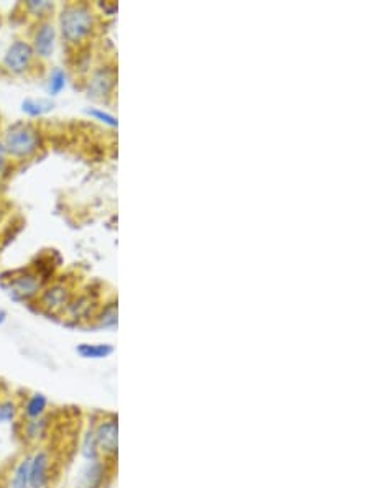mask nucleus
Listing matches in <instances>:
<instances>
[{"mask_svg": "<svg viewBox=\"0 0 370 488\" xmlns=\"http://www.w3.org/2000/svg\"><path fill=\"white\" fill-rule=\"evenodd\" d=\"M35 53L32 45L25 40H15L4 56V66L10 73L23 74L32 68Z\"/></svg>", "mask_w": 370, "mask_h": 488, "instance_id": "0eeeda50", "label": "nucleus"}, {"mask_svg": "<svg viewBox=\"0 0 370 488\" xmlns=\"http://www.w3.org/2000/svg\"><path fill=\"white\" fill-rule=\"evenodd\" d=\"M86 114L91 115V117H94L96 120H99V122H103V124L105 125H109V127H117V119H115L114 115H110L109 112H104V110H100V109H88L86 110Z\"/></svg>", "mask_w": 370, "mask_h": 488, "instance_id": "412c9836", "label": "nucleus"}, {"mask_svg": "<svg viewBox=\"0 0 370 488\" xmlns=\"http://www.w3.org/2000/svg\"><path fill=\"white\" fill-rule=\"evenodd\" d=\"M96 308H98V301H96L93 294H78V296H73V299H71L63 318L69 324H83L96 316Z\"/></svg>", "mask_w": 370, "mask_h": 488, "instance_id": "6e6552de", "label": "nucleus"}, {"mask_svg": "<svg viewBox=\"0 0 370 488\" xmlns=\"http://www.w3.org/2000/svg\"><path fill=\"white\" fill-rule=\"evenodd\" d=\"M28 10H33L35 13L38 15H43L45 12H48V10H53V4L50 2H37V0H32V2L27 4Z\"/></svg>", "mask_w": 370, "mask_h": 488, "instance_id": "4be33fe9", "label": "nucleus"}, {"mask_svg": "<svg viewBox=\"0 0 370 488\" xmlns=\"http://www.w3.org/2000/svg\"><path fill=\"white\" fill-rule=\"evenodd\" d=\"M108 475V460L103 457L98 460L84 462V465L79 469L76 488H104Z\"/></svg>", "mask_w": 370, "mask_h": 488, "instance_id": "1a4fd4ad", "label": "nucleus"}, {"mask_svg": "<svg viewBox=\"0 0 370 488\" xmlns=\"http://www.w3.org/2000/svg\"><path fill=\"white\" fill-rule=\"evenodd\" d=\"M54 457L53 452L38 447L32 452V460H30V488H48L53 477Z\"/></svg>", "mask_w": 370, "mask_h": 488, "instance_id": "423d86ee", "label": "nucleus"}, {"mask_svg": "<svg viewBox=\"0 0 370 488\" xmlns=\"http://www.w3.org/2000/svg\"><path fill=\"white\" fill-rule=\"evenodd\" d=\"M59 30L68 45L83 43L94 30V13L84 4L66 5L59 15Z\"/></svg>", "mask_w": 370, "mask_h": 488, "instance_id": "f257e3e1", "label": "nucleus"}, {"mask_svg": "<svg viewBox=\"0 0 370 488\" xmlns=\"http://www.w3.org/2000/svg\"><path fill=\"white\" fill-rule=\"evenodd\" d=\"M45 273L27 268L10 273V278H2V288L15 303H30L38 298L45 288Z\"/></svg>", "mask_w": 370, "mask_h": 488, "instance_id": "7ed1b4c3", "label": "nucleus"}, {"mask_svg": "<svg viewBox=\"0 0 370 488\" xmlns=\"http://www.w3.org/2000/svg\"><path fill=\"white\" fill-rule=\"evenodd\" d=\"M66 88V73L64 69L62 68H54L52 71V74H50L48 78V84H47V91L50 95H59L63 93V89Z\"/></svg>", "mask_w": 370, "mask_h": 488, "instance_id": "aec40b11", "label": "nucleus"}, {"mask_svg": "<svg viewBox=\"0 0 370 488\" xmlns=\"http://www.w3.org/2000/svg\"><path fill=\"white\" fill-rule=\"evenodd\" d=\"M50 398L45 393L33 391L20 401V419H38L48 414Z\"/></svg>", "mask_w": 370, "mask_h": 488, "instance_id": "f8f14e48", "label": "nucleus"}, {"mask_svg": "<svg viewBox=\"0 0 370 488\" xmlns=\"http://www.w3.org/2000/svg\"><path fill=\"white\" fill-rule=\"evenodd\" d=\"M115 352L114 345L110 344H79L78 347H76V354L79 355L81 359H86V360H103V359H109L110 355Z\"/></svg>", "mask_w": 370, "mask_h": 488, "instance_id": "2eb2a0df", "label": "nucleus"}, {"mask_svg": "<svg viewBox=\"0 0 370 488\" xmlns=\"http://www.w3.org/2000/svg\"><path fill=\"white\" fill-rule=\"evenodd\" d=\"M5 321H7V313H5L4 309H0V325H2Z\"/></svg>", "mask_w": 370, "mask_h": 488, "instance_id": "b1692460", "label": "nucleus"}, {"mask_svg": "<svg viewBox=\"0 0 370 488\" xmlns=\"http://www.w3.org/2000/svg\"><path fill=\"white\" fill-rule=\"evenodd\" d=\"M79 452H81V457H83L86 462L100 459V452H99V447H98V441H96L93 426H89V428L84 431L83 439H81Z\"/></svg>", "mask_w": 370, "mask_h": 488, "instance_id": "f3484780", "label": "nucleus"}, {"mask_svg": "<svg viewBox=\"0 0 370 488\" xmlns=\"http://www.w3.org/2000/svg\"><path fill=\"white\" fill-rule=\"evenodd\" d=\"M7 160H8L7 151H5V146H4L2 141H0V175H2L5 166H7Z\"/></svg>", "mask_w": 370, "mask_h": 488, "instance_id": "5701e85b", "label": "nucleus"}, {"mask_svg": "<svg viewBox=\"0 0 370 488\" xmlns=\"http://www.w3.org/2000/svg\"><path fill=\"white\" fill-rule=\"evenodd\" d=\"M30 45H32L35 56L43 59L52 58L54 45H57V28H54V25L50 22L40 23L37 32L33 33V42Z\"/></svg>", "mask_w": 370, "mask_h": 488, "instance_id": "9b49d317", "label": "nucleus"}, {"mask_svg": "<svg viewBox=\"0 0 370 488\" xmlns=\"http://www.w3.org/2000/svg\"><path fill=\"white\" fill-rule=\"evenodd\" d=\"M96 441L100 452V457L108 462L114 460L119 454V419L115 414H105L98 419L94 426Z\"/></svg>", "mask_w": 370, "mask_h": 488, "instance_id": "39448f33", "label": "nucleus"}, {"mask_svg": "<svg viewBox=\"0 0 370 488\" xmlns=\"http://www.w3.org/2000/svg\"><path fill=\"white\" fill-rule=\"evenodd\" d=\"M53 108L54 104L50 99H25L22 103L23 114L32 117V119L48 114V112L53 110Z\"/></svg>", "mask_w": 370, "mask_h": 488, "instance_id": "6ab92c4d", "label": "nucleus"}, {"mask_svg": "<svg viewBox=\"0 0 370 488\" xmlns=\"http://www.w3.org/2000/svg\"><path fill=\"white\" fill-rule=\"evenodd\" d=\"M96 325L100 329H115L119 323V311H117V303L110 301L104 304V308L99 313H96Z\"/></svg>", "mask_w": 370, "mask_h": 488, "instance_id": "dca6fc26", "label": "nucleus"}, {"mask_svg": "<svg viewBox=\"0 0 370 488\" xmlns=\"http://www.w3.org/2000/svg\"><path fill=\"white\" fill-rule=\"evenodd\" d=\"M73 296V286H71L66 279L64 281L63 279H58V281H53L50 283L48 286H45L35 301H37V306L43 314H48V316L54 318H63V314L66 309H68Z\"/></svg>", "mask_w": 370, "mask_h": 488, "instance_id": "20e7f679", "label": "nucleus"}, {"mask_svg": "<svg viewBox=\"0 0 370 488\" xmlns=\"http://www.w3.org/2000/svg\"><path fill=\"white\" fill-rule=\"evenodd\" d=\"M15 424H17L18 428V434L22 436V439L30 446L42 444L43 441L48 439L50 431H52V423H50L48 414L38 419H18Z\"/></svg>", "mask_w": 370, "mask_h": 488, "instance_id": "9d476101", "label": "nucleus"}, {"mask_svg": "<svg viewBox=\"0 0 370 488\" xmlns=\"http://www.w3.org/2000/svg\"><path fill=\"white\" fill-rule=\"evenodd\" d=\"M30 460L32 454H25L17 460L10 474L8 488H30Z\"/></svg>", "mask_w": 370, "mask_h": 488, "instance_id": "4468645a", "label": "nucleus"}, {"mask_svg": "<svg viewBox=\"0 0 370 488\" xmlns=\"http://www.w3.org/2000/svg\"><path fill=\"white\" fill-rule=\"evenodd\" d=\"M20 419V401L0 398V424L13 426Z\"/></svg>", "mask_w": 370, "mask_h": 488, "instance_id": "a211bd4d", "label": "nucleus"}, {"mask_svg": "<svg viewBox=\"0 0 370 488\" xmlns=\"http://www.w3.org/2000/svg\"><path fill=\"white\" fill-rule=\"evenodd\" d=\"M115 84V71L112 68H100L89 81V98L104 99L112 93Z\"/></svg>", "mask_w": 370, "mask_h": 488, "instance_id": "ddd939ff", "label": "nucleus"}, {"mask_svg": "<svg viewBox=\"0 0 370 488\" xmlns=\"http://www.w3.org/2000/svg\"><path fill=\"white\" fill-rule=\"evenodd\" d=\"M2 144L10 158L25 160L42 149V135L33 125L18 122L5 132Z\"/></svg>", "mask_w": 370, "mask_h": 488, "instance_id": "f03ea898", "label": "nucleus"}]
</instances>
